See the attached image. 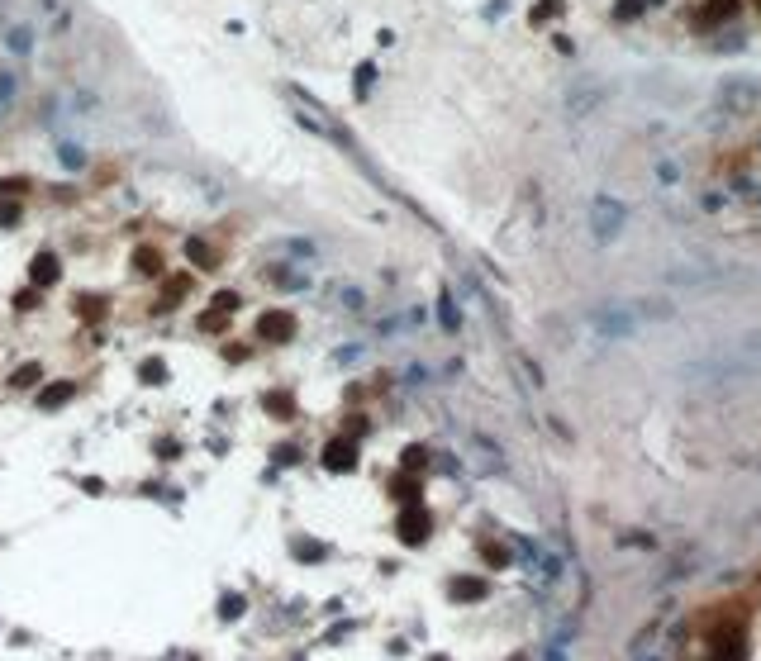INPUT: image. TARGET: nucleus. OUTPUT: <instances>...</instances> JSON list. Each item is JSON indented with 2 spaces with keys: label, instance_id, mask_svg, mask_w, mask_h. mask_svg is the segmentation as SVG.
Wrapping results in <instances>:
<instances>
[{
  "label": "nucleus",
  "instance_id": "nucleus-1",
  "mask_svg": "<svg viewBox=\"0 0 761 661\" xmlns=\"http://www.w3.org/2000/svg\"><path fill=\"white\" fill-rule=\"evenodd\" d=\"M757 376H761V357H752L747 347L709 352V357L681 366V381L704 386V390H733V386H747V381H757Z\"/></svg>",
  "mask_w": 761,
  "mask_h": 661
},
{
  "label": "nucleus",
  "instance_id": "nucleus-2",
  "mask_svg": "<svg viewBox=\"0 0 761 661\" xmlns=\"http://www.w3.org/2000/svg\"><path fill=\"white\" fill-rule=\"evenodd\" d=\"M713 105L728 114V119H747V114L761 105V81L757 77H728L718 91H713Z\"/></svg>",
  "mask_w": 761,
  "mask_h": 661
},
{
  "label": "nucleus",
  "instance_id": "nucleus-3",
  "mask_svg": "<svg viewBox=\"0 0 761 661\" xmlns=\"http://www.w3.org/2000/svg\"><path fill=\"white\" fill-rule=\"evenodd\" d=\"M590 329L600 338H609V343H623V338H633L642 329V315L628 310V305H600V310H590Z\"/></svg>",
  "mask_w": 761,
  "mask_h": 661
},
{
  "label": "nucleus",
  "instance_id": "nucleus-4",
  "mask_svg": "<svg viewBox=\"0 0 761 661\" xmlns=\"http://www.w3.org/2000/svg\"><path fill=\"white\" fill-rule=\"evenodd\" d=\"M623 224H628L623 200H614V195H595L590 200V234H595V243H614L623 234Z\"/></svg>",
  "mask_w": 761,
  "mask_h": 661
},
{
  "label": "nucleus",
  "instance_id": "nucleus-5",
  "mask_svg": "<svg viewBox=\"0 0 761 661\" xmlns=\"http://www.w3.org/2000/svg\"><path fill=\"white\" fill-rule=\"evenodd\" d=\"M519 552H523V562H528V571H533V581H538V585L562 581V557H557V552H547L542 542H528V537L519 542Z\"/></svg>",
  "mask_w": 761,
  "mask_h": 661
},
{
  "label": "nucleus",
  "instance_id": "nucleus-6",
  "mask_svg": "<svg viewBox=\"0 0 761 661\" xmlns=\"http://www.w3.org/2000/svg\"><path fill=\"white\" fill-rule=\"evenodd\" d=\"M257 338H262V343H290V338H295L290 310H267V315L257 319Z\"/></svg>",
  "mask_w": 761,
  "mask_h": 661
},
{
  "label": "nucleus",
  "instance_id": "nucleus-7",
  "mask_svg": "<svg viewBox=\"0 0 761 661\" xmlns=\"http://www.w3.org/2000/svg\"><path fill=\"white\" fill-rule=\"evenodd\" d=\"M352 457H357L352 438H333L329 447H324V466H329V471H352Z\"/></svg>",
  "mask_w": 761,
  "mask_h": 661
},
{
  "label": "nucleus",
  "instance_id": "nucleus-8",
  "mask_svg": "<svg viewBox=\"0 0 761 661\" xmlns=\"http://www.w3.org/2000/svg\"><path fill=\"white\" fill-rule=\"evenodd\" d=\"M58 271H62L58 252H38V257H33V267H29V281H33V285H53V281H58Z\"/></svg>",
  "mask_w": 761,
  "mask_h": 661
},
{
  "label": "nucleus",
  "instance_id": "nucleus-9",
  "mask_svg": "<svg viewBox=\"0 0 761 661\" xmlns=\"http://www.w3.org/2000/svg\"><path fill=\"white\" fill-rule=\"evenodd\" d=\"M400 537H405V542H424L428 537V514L424 509H405V519H400Z\"/></svg>",
  "mask_w": 761,
  "mask_h": 661
},
{
  "label": "nucleus",
  "instance_id": "nucleus-10",
  "mask_svg": "<svg viewBox=\"0 0 761 661\" xmlns=\"http://www.w3.org/2000/svg\"><path fill=\"white\" fill-rule=\"evenodd\" d=\"M186 257H190L200 271H214V267H219V252L209 248L205 238H186Z\"/></svg>",
  "mask_w": 761,
  "mask_h": 661
},
{
  "label": "nucleus",
  "instance_id": "nucleus-11",
  "mask_svg": "<svg viewBox=\"0 0 761 661\" xmlns=\"http://www.w3.org/2000/svg\"><path fill=\"white\" fill-rule=\"evenodd\" d=\"M67 400H72V381H53V386L38 395V405H43V410H58V405H67Z\"/></svg>",
  "mask_w": 761,
  "mask_h": 661
},
{
  "label": "nucleus",
  "instance_id": "nucleus-12",
  "mask_svg": "<svg viewBox=\"0 0 761 661\" xmlns=\"http://www.w3.org/2000/svg\"><path fill=\"white\" fill-rule=\"evenodd\" d=\"M486 595V581H457L452 585V599H481Z\"/></svg>",
  "mask_w": 761,
  "mask_h": 661
},
{
  "label": "nucleus",
  "instance_id": "nucleus-13",
  "mask_svg": "<svg viewBox=\"0 0 761 661\" xmlns=\"http://www.w3.org/2000/svg\"><path fill=\"white\" fill-rule=\"evenodd\" d=\"M267 410H271V414H281V419H290V414H295V400L276 390V395H267Z\"/></svg>",
  "mask_w": 761,
  "mask_h": 661
},
{
  "label": "nucleus",
  "instance_id": "nucleus-14",
  "mask_svg": "<svg viewBox=\"0 0 761 661\" xmlns=\"http://www.w3.org/2000/svg\"><path fill=\"white\" fill-rule=\"evenodd\" d=\"M15 219H19V205H15V195H5L0 200V229H10Z\"/></svg>",
  "mask_w": 761,
  "mask_h": 661
},
{
  "label": "nucleus",
  "instance_id": "nucleus-15",
  "mask_svg": "<svg viewBox=\"0 0 761 661\" xmlns=\"http://www.w3.org/2000/svg\"><path fill=\"white\" fill-rule=\"evenodd\" d=\"M209 310H219V315H234V310H238V295H234V290H219Z\"/></svg>",
  "mask_w": 761,
  "mask_h": 661
},
{
  "label": "nucleus",
  "instance_id": "nucleus-16",
  "mask_svg": "<svg viewBox=\"0 0 761 661\" xmlns=\"http://www.w3.org/2000/svg\"><path fill=\"white\" fill-rule=\"evenodd\" d=\"M33 381H38V366L29 362V366H19L15 376H10V386H19V390H24V386H33Z\"/></svg>",
  "mask_w": 761,
  "mask_h": 661
},
{
  "label": "nucleus",
  "instance_id": "nucleus-17",
  "mask_svg": "<svg viewBox=\"0 0 761 661\" xmlns=\"http://www.w3.org/2000/svg\"><path fill=\"white\" fill-rule=\"evenodd\" d=\"M133 267H148V276H153V271L162 267V257H158V252H153V248H143L138 257H133Z\"/></svg>",
  "mask_w": 761,
  "mask_h": 661
},
{
  "label": "nucleus",
  "instance_id": "nucleus-18",
  "mask_svg": "<svg viewBox=\"0 0 761 661\" xmlns=\"http://www.w3.org/2000/svg\"><path fill=\"white\" fill-rule=\"evenodd\" d=\"M10 48H15V53H29V48H33V33H29V29H10Z\"/></svg>",
  "mask_w": 761,
  "mask_h": 661
},
{
  "label": "nucleus",
  "instance_id": "nucleus-19",
  "mask_svg": "<svg viewBox=\"0 0 761 661\" xmlns=\"http://www.w3.org/2000/svg\"><path fill=\"white\" fill-rule=\"evenodd\" d=\"M295 557H300V562H319L324 547H319V542H295Z\"/></svg>",
  "mask_w": 761,
  "mask_h": 661
},
{
  "label": "nucleus",
  "instance_id": "nucleus-20",
  "mask_svg": "<svg viewBox=\"0 0 761 661\" xmlns=\"http://www.w3.org/2000/svg\"><path fill=\"white\" fill-rule=\"evenodd\" d=\"M138 376H143V381H153V386H158V381L167 376V366H162V362H143V371H138Z\"/></svg>",
  "mask_w": 761,
  "mask_h": 661
},
{
  "label": "nucleus",
  "instance_id": "nucleus-21",
  "mask_svg": "<svg viewBox=\"0 0 761 661\" xmlns=\"http://www.w3.org/2000/svg\"><path fill=\"white\" fill-rule=\"evenodd\" d=\"M81 315H91V319L105 315V300H91V295H86V300H81Z\"/></svg>",
  "mask_w": 761,
  "mask_h": 661
},
{
  "label": "nucleus",
  "instance_id": "nucleus-22",
  "mask_svg": "<svg viewBox=\"0 0 761 661\" xmlns=\"http://www.w3.org/2000/svg\"><path fill=\"white\" fill-rule=\"evenodd\" d=\"M238 609H243V599H238V595L224 599V618H238Z\"/></svg>",
  "mask_w": 761,
  "mask_h": 661
},
{
  "label": "nucleus",
  "instance_id": "nucleus-23",
  "mask_svg": "<svg viewBox=\"0 0 761 661\" xmlns=\"http://www.w3.org/2000/svg\"><path fill=\"white\" fill-rule=\"evenodd\" d=\"M366 86H371V67H357V95H366Z\"/></svg>",
  "mask_w": 761,
  "mask_h": 661
},
{
  "label": "nucleus",
  "instance_id": "nucleus-24",
  "mask_svg": "<svg viewBox=\"0 0 761 661\" xmlns=\"http://www.w3.org/2000/svg\"><path fill=\"white\" fill-rule=\"evenodd\" d=\"M443 324H447V329H457V315H452V300H447V295H443Z\"/></svg>",
  "mask_w": 761,
  "mask_h": 661
},
{
  "label": "nucleus",
  "instance_id": "nucleus-25",
  "mask_svg": "<svg viewBox=\"0 0 761 661\" xmlns=\"http://www.w3.org/2000/svg\"><path fill=\"white\" fill-rule=\"evenodd\" d=\"M642 661H666V657H662V652H647V657H642Z\"/></svg>",
  "mask_w": 761,
  "mask_h": 661
}]
</instances>
